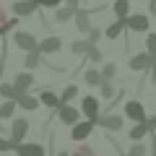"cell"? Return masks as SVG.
<instances>
[{
  "mask_svg": "<svg viewBox=\"0 0 156 156\" xmlns=\"http://www.w3.org/2000/svg\"><path fill=\"white\" fill-rule=\"evenodd\" d=\"M99 76H101V81H112V78L117 76V65L115 62H104V65L99 68Z\"/></svg>",
  "mask_w": 156,
  "mask_h": 156,
  "instance_id": "24",
  "label": "cell"
},
{
  "mask_svg": "<svg viewBox=\"0 0 156 156\" xmlns=\"http://www.w3.org/2000/svg\"><path fill=\"white\" fill-rule=\"evenodd\" d=\"M115 16L117 18H128L130 16V0H115Z\"/></svg>",
  "mask_w": 156,
  "mask_h": 156,
  "instance_id": "22",
  "label": "cell"
},
{
  "mask_svg": "<svg viewBox=\"0 0 156 156\" xmlns=\"http://www.w3.org/2000/svg\"><path fill=\"white\" fill-rule=\"evenodd\" d=\"M83 81L89 86H99L101 83V76H99V68H89V70L83 73Z\"/></svg>",
  "mask_w": 156,
  "mask_h": 156,
  "instance_id": "25",
  "label": "cell"
},
{
  "mask_svg": "<svg viewBox=\"0 0 156 156\" xmlns=\"http://www.w3.org/2000/svg\"><path fill=\"white\" fill-rule=\"evenodd\" d=\"M125 29H128V26H125V18H117V21H115V23H109V26H107L101 34H104L107 39H117L120 34L125 31Z\"/></svg>",
  "mask_w": 156,
  "mask_h": 156,
  "instance_id": "16",
  "label": "cell"
},
{
  "mask_svg": "<svg viewBox=\"0 0 156 156\" xmlns=\"http://www.w3.org/2000/svg\"><path fill=\"white\" fill-rule=\"evenodd\" d=\"M151 83H156V65L151 68Z\"/></svg>",
  "mask_w": 156,
  "mask_h": 156,
  "instance_id": "40",
  "label": "cell"
},
{
  "mask_svg": "<svg viewBox=\"0 0 156 156\" xmlns=\"http://www.w3.org/2000/svg\"><path fill=\"white\" fill-rule=\"evenodd\" d=\"M60 50H62V39L60 37H47V39H42V42H37V52L42 57L55 55V52H60Z\"/></svg>",
  "mask_w": 156,
  "mask_h": 156,
  "instance_id": "2",
  "label": "cell"
},
{
  "mask_svg": "<svg viewBox=\"0 0 156 156\" xmlns=\"http://www.w3.org/2000/svg\"><path fill=\"white\" fill-rule=\"evenodd\" d=\"M125 117H130L133 122H143L146 120V107L140 104L138 99H130L128 104H125Z\"/></svg>",
  "mask_w": 156,
  "mask_h": 156,
  "instance_id": "9",
  "label": "cell"
},
{
  "mask_svg": "<svg viewBox=\"0 0 156 156\" xmlns=\"http://www.w3.org/2000/svg\"><path fill=\"white\" fill-rule=\"evenodd\" d=\"M96 125H101L104 130H122V117L120 115H99Z\"/></svg>",
  "mask_w": 156,
  "mask_h": 156,
  "instance_id": "13",
  "label": "cell"
},
{
  "mask_svg": "<svg viewBox=\"0 0 156 156\" xmlns=\"http://www.w3.org/2000/svg\"><path fill=\"white\" fill-rule=\"evenodd\" d=\"M151 62H154V65H156V52H154V55H151Z\"/></svg>",
  "mask_w": 156,
  "mask_h": 156,
  "instance_id": "42",
  "label": "cell"
},
{
  "mask_svg": "<svg viewBox=\"0 0 156 156\" xmlns=\"http://www.w3.org/2000/svg\"><path fill=\"white\" fill-rule=\"evenodd\" d=\"M34 86V76L31 70H23V73H16V78H13V89L18 91V94H29V89Z\"/></svg>",
  "mask_w": 156,
  "mask_h": 156,
  "instance_id": "10",
  "label": "cell"
},
{
  "mask_svg": "<svg viewBox=\"0 0 156 156\" xmlns=\"http://www.w3.org/2000/svg\"><path fill=\"white\" fill-rule=\"evenodd\" d=\"M13 112H16V101L5 99L3 104H0V120H8V117H13Z\"/></svg>",
  "mask_w": 156,
  "mask_h": 156,
  "instance_id": "27",
  "label": "cell"
},
{
  "mask_svg": "<svg viewBox=\"0 0 156 156\" xmlns=\"http://www.w3.org/2000/svg\"><path fill=\"white\" fill-rule=\"evenodd\" d=\"M101 37H104V34H101V29H94V26H91L89 31H86V42H91V44H96Z\"/></svg>",
  "mask_w": 156,
  "mask_h": 156,
  "instance_id": "30",
  "label": "cell"
},
{
  "mask_svg": "<svg viewBox=\"0 0 156 156\" xmlns=\"http://www.w3.org/2000/svg\"><path fill=\"white\" fill-rule=\"evenodd\" d=\"M78 96V86L76 83H70V86H65V91H62L60 96H57V107H62V104H70L73 99Z\"/></svg>",
  "mask_w": 156,
  "mask_h": 156,
  "instance_id": "19",
  "label": "cell"
},
{
  "mask_svg": "<svg viewBox=\"0 0 156 156\" xmlns=\"http://www.w3.org/2000/svg\"><path fill=\"white\" fill-rule=\"evenodd\" d=\"M130 70H135V73H143V70H151L154 68V62H151V55L148 52H140V55H133L130 57Z\"/></svg>",
  "mask_w": 156,
  "mask_h": 156,
  "instance_id": "11",
  "label": "cell"
},
{
  "mask_svg": "<svg viewBox=\"0 0 156 156\" xmlns=\"http://www.w3.org/2000/svg\"><path fill=\"white\" fill-rule=\"evenodd\" d=\"M13 44L23 52H31V50H37V37L29 31H16L13 34Z\"/></svg>",
  "mask_w": 156,
  "mask_h": 156,
  "instance_id": "7",
  "label": "cell"
},
{
  "mask_svg": "<svg viewBox=\"0 0 156 156\" xmlns=\"http://www.w3.org/2000/svg\"><path fill=\"white\" fill-rule=\"evenodd\" d=\"M11 151H13L16 156H44V154H47L42 143H16Z\"/></svg>",
  "mask_w": 156,
  "mask_h": 156,
  "instance_id": "6",
  "label": "cell"
},
{
  "mask_svg": "<svg viewBox=\"0 0 156 156\" xmlns=\"http://www.w3.org/2000/svg\"><path fill=\"white\" fill-rule=\"evenodd\" d=\"M37 101H39V104H44L47 109H57V94H55V91H50V89L42 91Z\"/></svg>",
  "mask_w": 156,
  "mask_h": 156,
  "instance_id": "17",
  "label": "cell"
},
{
  "mask_svg": "<svg viewBox=\"0 0 156 156\" xmlns=\"http://www.w3.org/2000/svg\"><path fill=\"white\" fill-rule=\"evenodd\" d=\"M39 8H57V5H62V0H34Z\"/></svg>",
  "mask_w": 156,
  "mask_h": 156,
  "instance_id": "35",
  "label": "cell"
},
{
  "mask_svg": "<svg viewBox=\"0 0 156 156\" xmlns=\"http://www.w3.org/2000/svg\"><path fill=\"white\" fill-rule=\"evenodd\" d=\"M57 120H60L62 125H76L78 120H81V112L73 104H62V107H57Z\"/></svg>",
  "mask_w": 156,
  "mask_h": 156,
  "instance_id": "5",
  "label": "cell"
},
{
  "mask_svg": "<svg viewBox=\"0 0 156 156\" xmlns=\"http://www.w3.org/2000/svg\"><path fill=\"white\" fill-rule=\"evenodd\" d=\"M146 122H148V125H151V130H156V115H154V117H151V120H146Z\"/></svg>",
  "mask_w": 156,
  "mask_h": 156,
  "instance_id": "38",
  "label": "cell"
},
{
  "mask_svg": "<svg viewBox=\"0 0 156 156\" xmlns=\"http://www.w3.org/2000/svg\"><path fill=\"white\" fill-rule=\"evenodd\" d=\"M39 5L34 3V0H16L13 3V13H16V18H23V16H31V13H37Z\"/></svg>",
  "mask_w": 156,
  "mask_h": 156,
  "instance_id": "12",
  "label": "cell"
},
{
  "mask_svg": "<svg viewBox=\"0 0 156 156\" xmlns=\"http://www.w3.org/2000/svg\"><path fill=\"white\" fill-rule=\"evenodd\" d=\"M73 18H76V29L78 31H89L91 29V18H89V13L86 11H81V8H76V13H73Z\"/></svg>",
  "mask_w": 156,
  "mask_h": 156,
  "instance_id": "15",
  "label": "cell"
},
{
  "mask_svg": "<svg viewBox=\"0 0 156 156\" xmlns=\"http://www.w3.org/2000/svg\"><path fill=\"white\" fill-rule=\"evenodd\" d=\"M91 47H94V44H91V42H86V39H76V42L70 44V52H73V55H86Z\"/></svg>",
  "mask_w": 156,
  "mask_h": 156,
  "instance_id": "23",
  "label": "cell"
},
{
  "mask_svg": "<svg viewBox=\"0 0 156 156\" xmlns=\"http://www.w3.org/2000/svg\"><path fill=\"white\" fill-rule=\"evenodd\" d=\"M151 133H154V130H151V125L146 122V120H143V122H135L133 128L128 130V135H130V138L135 140V143H140V140H143L146 135H151Z\"/></svg>",
  "mask_w": 156,
  "mask_h": 156,
  "instance_id": "14",
  "label": "cell"
},
{
  "mask_svg": "<svg viewBox=\"0 0 156 156\" xmlns=\"http://www.w3.org/2000/svg\"><path fill=\"white\" fill-rule=\"evenodd\" d=\"M16 23H18V18H8L5 8L0 5V37H3V34H8L13 26H16Z\"/></svg>",
  "mask_w": 156,
  "mask_h": 156,
  "instance_id": "18",
  "label": "cell"
},
{
  "mask_svg": "<svg viewBox=\"0 0 156 156\" xmlns=\"http://www.w3.org/2000/svg\"><path fill=\"white\" fill-rule=\"evenodd\" d=\"M99 94L104 96V99H115L117 91H115V86H112V81H101L99 83Z\"/></svg>",
  "mask_w": 156,
  "mask_h": 156,
  "instance_id": "28",
  "label": "cell"
},
{
  "mask_svg": "<svg viewBox=\"0 0 156 156\" xmlns=\"http://www.w3.org/2000/svg\"><path fill=\"white\" fill-rule=\"evenodd\" d=\"M125 26H128L130 31L146 34L151 23H148V16H146V13H135V16H128V18H125Z\"/></svg>",
  "mask_w": 156,
  "mask_h": 156,
  "instance_id": "8",
  "label": "cell"
},
{
  "mask_svg": "<svg viewBox=\"0 0 156 156\" xmlns=\"http://www.w3.org/2000/svg\"><path fill=\"white\" fill-rule=\"evenodd\" d=\"M83 57H86V60H91V62H101V50H99V47L94 44V47H91V50L86 52Z\"/></svg>",
  "mask_w": 156,
  "mask_h": 156,
  "instance_id": "33",
  "label": "cell"
},
{
  "mask_svg": "<svg viewBox=\"0 0 156 156\" xmlns=\"http://www.w3.org/2000/svg\"><path fill=\"white\" fill-rule=\"evenodd\" d=\"M16 107H21V109H37L39 101H37V96H31V94H21L16 99Z\"/></svg>",
  "mask_w": 156,
  "mask_h": 156,
  "instance_id": "21",
  "label": "cell"
},
{
  "mask_svg": "<svg viewBox=\"0 0 156 156\" xmlns=\"http://www.w3.org/2000/svg\"><path fill=\"white\" fill-rule=\"evenodd\" d=\"M70 156H96V151L91 148V146H86V143H83V146H78V148L73 151Z\"/></svg>",
  "mask_w": 156,
  "mask_h": 156,
  "instance_id": "32",
  "label": "cell"
},
{
  "mask_svg": "<svg viewBox=\"0 0 156 156\" xmlns=\"http://www.w3.org/2000/svg\"><path fill=\"white\" fill-rule=\"evenodd\" d=\"M91 133H94V122H91V120H83V122L78 120V122L73 125V130H70V138L76 140V143H83Z\"/></svg>",
  "mask_w": 156,
  "mask_h": 156,
  "instance_id": "4",
  "label": "cell"
},
{
  "mask_svg": "<svg viewBox=\"0 0 156 156\" xmlns=\"http://www.w3.org/2000/svg\"><path fill=\"white\" fill-rule=\"evenodd\" d=\"M57 156H70V154H68V151H57Z\"/></svg>",
  "mask_w": 156,
  "mask_h": 156,
  "instance_id": "41",
  "label": "cell"
},
{
  "mask_svg": "<svg viewBox=\"0 0 156 156\" xmlns=\"http://www.w3.org/2000/svg\"><path fill=\"white\" fill-rule=\"evenodd\" d=\"M146 52L148 55L156 52V34H151V31H146Z\"/></svg>",
  "mask_w": 156,
  "mask_h": 156,
  "instance_id": "31",
  "label": "cell"
},
{
  "mask_svg": "<svg viewBox=\"0 0 156 156\" xmlns=\"http://www.w3.org/2000/svg\"><path fill=\"white\" fill-rule=\"evenodd\" d=\"M0 94L5 96V99H11V101H16L18 96H21L16 89H13V83H0Z\"/></svg>",
  "mask_w": 156,
  "mask_h": 156,
  "instance_id": "29",
  "label": "cell"
},
{
  "mask_svg": "<svg viewBox=\"0 0 156 156\" xmlns=\"http://www.w3.org/2000/svg\"><path fill=\"white\" fill-rule=\"evenodd\" d=\"M13 146H11V140H5V138H0V154H3V151H11Z\"/></svg>",
  "mask_w": 156,
  "mask_h": 156,
  "instance_id": "36",
  "label": "cell"
},
{
  "mask_svg": "<svg viewBox=\"0 0 156 156\" xmlns=\"http://www.w3.org/2000/svg\"><path fill=\"white\" fill-rule=\"evenodd\" d=\"M26 133H29V120H26V117H16V120H13V125H11V146L23 143Z\"/></svg>",
  "mask_w": 156,
  "mask_h": 156,
  "instance_id": "1",
  "label": "cell"
},
{
  "mask_svg": "<svg viewBox=\"0 0 156 156\" xmlns=\"http://www.w3.org/2000/svg\"><path fill=\"white\" fill-rule=\"evenodd\" d=\"M148 13H151V16H156V0H148Z\"/></svg>",
  "mask_w": 156,
  "mask_h": 156,
  "instance_id": "37",
  "label": "cell"
},
{
  "mask_svg": "<svg viewBox=\"0 0 156 156\" xmlns=\"http://www.w3.org/2000/svg\"><path fill=\"white\" fill-rule=\"evenodd\" d=\"M42 60H44V57L39 55L37 50H31V52H26V62H23V65L31 70V68H39V65H42Z\"/></svg>",
  "mask_w": 156,
  "mask_h": 156,
  "instance_id": "26",
  "label": "cell"
},
{
  "mask_svg": "<svg viewBox=\"0 0 156 156\" xmlns=\"http://www.w3.org/2000/svg\"><path fill=\"white\" fill-rule=\"evenodd\" d=\"M73 13H76V8H70V5H57V8H55V23H65V21H70Z\"/></svg>",
  "mask_w": 156,
  "mask_h": 156,
  "instance_id": "20",
  "label": "cell"
},
{
  "mask_svg": "<svg viewBox=\"0 0 156 156\" xmlns=\"http://www.w3.org/2000/svg\"><path fill=\"white\" fill-rule=\"evenodd\" d=\"M65 5H70V8H78V0H65Z\"/></svg>",
  "mask_w": 156,
  "mask_h": 156,
  "instance_id": "39",
  "label": "cell"
},
{
  "mask_svg": "<svg viewBox=\"0 0 156 156\" xmlns=\"http://www.w3.org/2000/svg\"><path fill=\"white\" fill-rule=\"evenodd\" d=\"M81 115L86 117V120H91V122L96 125V117H99V99L96 96H83V101H81Z\"/></svg>",
  "mask_w": 156,
  "mask_h": 156,
  "instance_id": "3",
  "label": "cell"
},
{
  "mask_svg": "<svg viewBox=\"0 0 156 156\" xmlns=\"http://www.w3.org/2000/svg\"><path fill=\"white\" fill-rule=\"evenodd\" d=\"M125 156H146V143L143 140H140V143H133V148H130Z\"/></svg>",
  "mask_w": 156,
  "mask_h": 156,
  "instance_id": "34",
  "label": "cell"
}]
</instances>
